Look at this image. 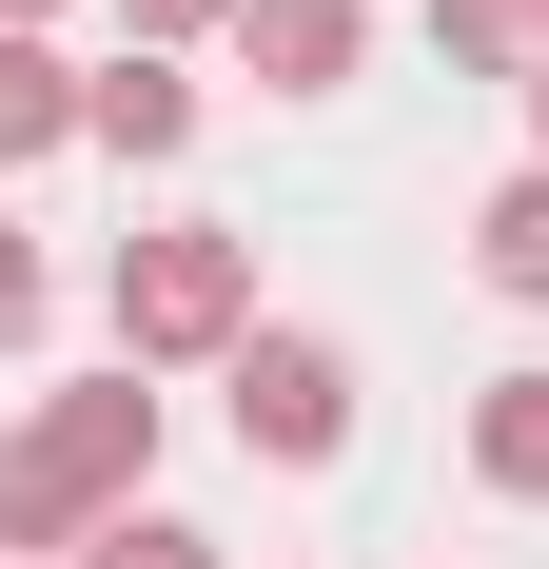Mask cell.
I'll use <instances>...</instances> for the list:
<instances>
[{
  "label": "cell",
  "mask_w": 549,
  "mask_h": 569,
  "mask_svg": "<svg viewBox=\"0 0 549 569\" xmlns=\"http://www.w3.org/2000/svg\"><path fill=\"white\" fill-rule=\"evenodd\" d=\"M20 432L59 452V491H79L99 530H118V511H158V373H79V393H40Z\"/></svg>",
  "instance_id": "2"
},
{
  "label": "cell",
  "mask_w": 549,
  "mask_h": 569,
  "mask_svg": "<svg viewBox=\"0 0 549 569\" xmlns=\"http://www.w3.org/2000/svg\"><path fill=\"white\" fill-rule=\"evenodd\" d=\"M432 59H451V79H510V99H530V79H549V0H432Z\"/></svg>",
  "instance_id": "9"
},
{
  "label": "cell",
  "mask_w": 549,
  "mask_h": 569,
  "mask_svg": "<svg viewBox=\"0 0 549 569\" xmlns=\"http://www.w3.org/2000/svg\"><path fill=\"white\" fill-rule=\"evenodd\" d=\"M471 276H491L510 315H549V158H510L491 197H471Z\"/></svg>",
  "instance_id": "7"
},
{
  "label": "cell",
  "mask_w": 549,
  "mask_h": 569,
  "mask_svg": "<svg viewBox=\"0 0 549 569\" xmlns=\"http://www.w3.org/2000/svg\"><path fill=\"white\" fill-rule=\"evenodd\" d=\"M79 99H99V79H79L59 40H0V177H40L59 138H79Z\"/></svg>",
  "instance_id": "8"
},
{
  "label": "cell",
  "mask_w": 549,
  "mask_h": 569,
  "mask_svg": "<svg viewBox=\"0 0 549 569\" xmlns=\"http://www.w3.org/2000/svg\"><path fill=\"white\" fill-rule=\"evenodd\" d=\"M471 491H491V511H549V353L471 393Z\"/></svg>",
  "instance_id": "6"
},
{
  "label": "cell",
  "mask_w": 549,
  "mask_h": 569,
  "mask_svg": "<svg viewBox=\"0 0 549 569\" xmlns=\"http://www.w3.org/2000/svg\"><path fill=\"white\" fill-rule=\"evenodd\" d=\"M118 40H138V59H177V40H236V0H118Z\"/></svg>",
  "instance_id": "12"
},
{
  "label": "cell",
  "mask_w": 549,
  "mask_h": 569,
  "mask_svg": "<svg viewBox=\"0 0 549 569\" xmlns=\"http://www.w3.org/2000/svg\"><path fill=\"white\" fill-rule=\"evenodd\" d=\"M353 59H373V0H236V79L274 99H353Z\"/></svg>",
  "instance_id": "4"
},
{
  "label": "cell",
  "mask_w": 549,
  "mask_h": 569,
  "mask_svg": "<svg viewBox=\"0 0 549 569\" xmlns=\"http://www.w3.org/2000/svg\"><path fill=\"white\" fill-rule=\"evenodd\" d=\"M40 20H59V0H0V40H40Z\"/></svg>",
  "instance_id": "13"
},
{
  "label": "cell",
  "mask_w": 549,
  "mask_h": 569,
  "mask_svg": "<svg viewBox=\"0 0 549 569\" xmlns=\"http://www.w3.org/2000/svg\"><path fill=\"white\" fill-rule=\"evenodd\" d=\"M236 452L256 471H333L353 452V353L333 335H256L236 353Z\"/></svg>",
  "instance_id": "3"
},
{
  "label": "cell",
  "mask_w": 549,
  "mask_h": 569,
  "mask_svg": "<svg viewBox=\"0 0 549 569\" xmlns=\"http://www.w3.org/2000/svg\"><path fill=\"white\" fill-rule=\"evenodd\" d=\"M79 138H99V158H197V79L118 40V59H99V99H79Z\"/></svg>",
  "instance_id": "5"
},
{
  "label": "cell",
  "mask_w": 549,
  "mask_h": 569,
  "mask_svg": "<svg viewBox=\"0 0 549 569\" xmlns=\"http://www.w3.org/2000/svg\"><path fill=\"white\" fill-rule=\"evenodd\" d=\"M530 158H549V79H530Z\"/></svg>",
  "instance_id": "14"
},
{
  "label": "cell",
  "mask_w": 549,
  "mask_h": 569,
  "mask_svg": "<svg viewBox=\"0 0 549 569\" xmlns=\"http://www.w3.org/2000/svg\"><path fill=\"white\" fill-rule=\"evenodd\" d=\"M99 315H118V373H236V353L274 335L236 217H138V236L99 256Z\"/></svg>",
  "instance_id": "1"
},
{
  "label": "cell",
  "mask_w": 549,
  "mask_h": 569,
  "mask_svg": "<svg viewBox=\"0 0 549 569\" xmlns=\"http://www.w3.org/2000/svg\"><path fill=\"white\" fill-rule=\"evenodd\" d=\"M79 569H217V530H177V511H118Z\"/></svg>",
  "instance_id": "11"
},
{
  "label": "cell",
  "mask_w": 549,
  "mask_h": 569,
  "mask_svg": "<svg viewBox=\"0 0 549 569\" xmlns=\"http://www.w3.org/2000/svg\"><path fill=\"white\" fill-rule=\"evenodd\" d=\"M40 315H59V256H40L20 217H0V353H40Z\"/></svg>",
  "instance_id": "10"
}]
</instances>
